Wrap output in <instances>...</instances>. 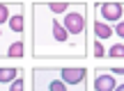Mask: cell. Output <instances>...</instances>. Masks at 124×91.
<instances>
[{
    "instance_id": "1",
    "label": "cell",
    "mask_w": 124,
    "mask_h": 91,
    "mask_svg": "<svg viewBox=\"0 0 124 91\" xmlns=\"http://www.w3.org/2000/svg\"><path fill=\"white\" fill-rule=\"evenodd\" d=\"M30 55L32 59L64 61V59H85L87 48L76 43L64 30L62 21L48 12L41 2H32L30 7Z\"/></svg>"
},
{
    "instance_id": "2",
    "label": "cell",
    "mask_w": 124,
    "mask_h": 91,
    "mask_svg": "<svg viewBox=\"0 0 124 91\" xmlns=\"http://www.w3.org/2000/svg\"><path fill=\"white\" fill-rule=\"evenodd\" d=\"M30 75H32V89L30 91H87V84H80V87L67 84L62 80L60 71L51 61L46 66H32Z\"/></svg>"
},
{
    "instance_id": "3",
    "label": "cell",
    "mask_w": 124,
    "mask_h": 91,
    "mask_svg": "<svg viewBox=\"0 0 124 91\" xmlns=\"http://www.w3.org/2000/svg\"><path fill=\"white\" fill-rule=\"evenodd\" d=\"M25 9H30V2H12V18L7 25L0 27V52H5L14 41H21L28 36Z\"/></svg>"
},
{
    "instance_id": "4",
    "label": "cell",
    "mask_w": 124,
    "mask_h": 91,
    "mask_svg": "<svg viewBox=\"0 0 124 91\" xmlns=\"http://www.w3.org/2000/svg\"><path fill=\"white\" fill-rule=\"evenodd\" d=\"M87 2H74L71 9L60 18L64 30L71 34V39L85 48H87Z\"/></svg>"
},
{
    "instance_id": "5",
    "label": "cell",
    "mask_w": 124,
    "mask_h": 91,
    "mask_svg": "<svg viewBox=\"0 0 124 91\" xmlns=\"http://www.w3.org/2000/svg\"><path fill=\"white\" fill-rule=\"evenodd\" d=\"M94 16H99L101 21H106L108 25L115 27L117 23L124 18V2H113V0H106V2H94L92 5Z\"/></svg>"
},
{
    "instance_id": "6",
    "label": "cell",
    "mask_w": 124,
    "mask_h": 91,
    "mask_svg": "<svg viewBox=\"0 0 124 91\" xmlns=\"http://www.w3.org/2000/svg\"><path fill=\"white\" fill-rule=\"evenodd\" d=\"M55 68L60 71L62 80L71 87H80V84H87V68L85 66H64L62 61H51Z\"/></svg>"
},
{
    "instance_id": "7",
    "label": "cell",
    "mask_w": 124,
    "mask_h": 91,
    "mask_svg": "<svg viewBox=\"0 0 124 91\" xmlns=\"http://www.w3.org/2000/svg\"><path fill=\"white\" fill-rule=\"evenodd\" d=\"M120 87V80L113 73H108L103 66H97L92 71V91H115Z\"/></svg>"
},
{
    "instance_id": "8",
    "label": "cell",
    "mask_w": 124,
    "mask_h": 91,
    "mask_svg": "<svg viewBox=\"0 0 124 91\" xmlns=\"http://www.w3.org/2000/svg\"><path fill=\"white\" fill-rule=\"evenodd\" d=\"M92 36H94V39H99V41H103V43H108V46L117 41L115 27L108 25L106 21H101V18L94 16V14H92Z\"/></svg>"
},
{
    "instance_id": "9",
    "label": "cell",
    "mask_w": 124,
    "mask_h": 91,
    "mask_svg": "<svg viewBox=\"0 0 124 91\" xmlns=\"http://www.w3.org/2000/svg\"><path fill=\"white\" fill-rule=\"evenodd\" d=\"M25 46H28V41H25V39L14 41V43L9 46L5 52H0L2 61H7V59H23V57H25Z\"/></svg>"
},
{
    "instance_id": "10",
    "label": "cell",
    "mask_w": 124,
    "mask_h": 91,
    "mask_svg": "<svg viewBox=\"0 0 124 91\" xmlns=\"http://www.w3.org/2000/svg\"><path fill=\"white\" fill-rule=\"evenodd\" d=\"M41 5H44V7L53 14V16L62 18V16H64V14L71 9V5H74V2H67V0H44Z\"/></svg>"
},
{
    "instance_id": "11",
    "label": "cell",
    "mask_w": 124,
    "mask_h": 91,
    "mask_svg": "<svg viewBox=\"0 0 124 91\" xmlns=\"http://www.w3.org/2000/svg\"><path fill=\"white\" fill-rule=\"evenodd\" d=\"M21 73L23 68H16V66H0V87H9Z\"/></svg>"
},
{
    "instance_id": "12",
    "label": "cell",
    "mask_w": 124,
    "mask_h": 91,
    "mask_svg": "<svg viewBox=\"0 0 124 91\" xmlns=\"http://www.w3.org/2000/svg\"><path fill=\"white\" fill-rule=\"evenodd\" d=\"M106 55H108V48H106V43L92 36V57H94V59H103Z\"/></svg>"
},
{
    "instance_id": "13",
    "label": "cell",
    "mask_w": 124,
    "mask_h": 91,
    "mask_svg": "<svg viewBox=\"0 0 124 91\" xmlns=\"http://www.w3.org/2000/svg\"><path fill=\"white\" fill-rule=\"evenodd\" d=\"M108 59H124V43L122 41H115V43L108 46Z\"/></svg>"
},
{
    "instance_id": "14",
    "label": "cell",
    "mask_w": 124,
    "mask_h": 91,
    "mask_svg": "<svg viewBox=\"0 0 124 91\" xmlns=\"http://www.w3.org/2000/svg\"><path fill=\"white\" fill-rule=\"evenodd\" d=\"M2 89H7V91H25V71H23L9 87H2Z\"/></svg>"
},
{
    "instance_id": "15",
    "label": "cell",
    "mask_w": 124,
    "mask_h": 91,
    "mask_svg": "<svg viewBox=\"0 0 124 91\" xmlns=\"http://www.w3.org/2000/svg\"><path fill=\"white\" fill-rule=\"evenodd\" d=\"M103 68H106L108 73H113L117 80H120V78H124V66H103Z\"/></svg>"
},
{
    "instance_id": "16",
    "label": "cell",
    "mask_w": 124,
    "mask_h": 91,
    "mask_svg": "<svg viewBox=\"0 0 124 91\" xmlns=\"http://www.w3.org/2000/svg\"><path fill=\"white\" fill-rule=\"evenodd\" d=\"M115 36H117V41H122V43H124V18L115 25Z\"/></svg>"
},
{
    "instance_id": "17",
    "label": "cell",
    "mask_w": 124,
    "mask_h": 91,
    "mask_svg": "<svg viewBox=\"0 0 124 91\" xmlns=\"http://www.w3.org/2000/svg\"><path fill=\"white\" fill-rule=\"evenodd\" d=\"M115 91H124V82H120V87H117Z\"/></svg>"
},
{
    "instance_id": "18",
    "label": "cell",
    "mask_w": 124,
    "mask_h": 91,
    "mask_svg": "<svg viewBox=\"0 0 124 91\" xmlns=\"http://www.w3.org/2000/svg\"><path fill=\"white\" fill-rule=\"evenodd\" d=\"M0 91H7V89H2V87H0Z\"/></svg>"
}]
</instances>
